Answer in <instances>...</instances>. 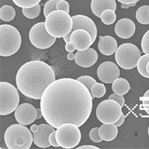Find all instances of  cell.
Returning <instances> with one entry per match:
<instances>
[{
  "mask_svg": "<svg viewBox=\"0 0 149 149\" xmlns=\"http://www.w3.org/2000/svg\"><path fill=\"white\" fill-rule=\"evenodd\" d=\"M144 98H149V90H148L147 91H146V93H145Z\"/></svg>",
  "mask_w": 149,
  "mask_h": 149,
  "instance_id": "cell-45",
  "label": "cell"
},
{
  "mask_svg": "<svg viewBox=\"0 0 149 149\" xmlns=\"http://www.w3.org/2000/svg\"><path fill=\"white\" fill-rule=\"evenodd\" d=\"M4 139L9 149H29L34 142L31 130L19 123L12 125L6 129Z\"/></svg>",
  "mask_w": 149,
  "mask_h": 149,
  "instance_id": "cell-4",
  "label": "cell"
},
{
  "mask_svg": "<svg viewBox=\"0 0 149 149\" xmlns=\"http://www.w3.org/2000/svg\"><path fill=\"white\" fill-rule=\"evenodd\" d=\"M136 4H137L136 2H135V3H133V4H129V5H126V4H122V5H121V8L123 9H127V8H130V7H133V6H135Z\"/></svg>",
  "mask_w": 149,
  "mask_h": 149,
  "instance_id": "cell-41",
  "label": "cell"
},
{
  "mask_svg": "<svg viewBox=\"0 0 149 149\" xmlns=\"http://www.w3.org/2000/svg\"><path fill=\"white\" fill-rule=\"evenodd\" d=\"M78 81H79L80 82H81L82 84L85 85L86 86V88L88 89L89 90H91L92 87L95 84L97 83V81H95V78H93V77L88 76V75H83V76H81L79 78H77Z\"/></svg>",
  "mask_w": 149,
  "mask_h": 149,
  "instance_id": "cell-30",
  "label": "cell"
},
{
  "mask_svg": "<svg viewBox=\"0 0 149 149\" xmlns=\"http://www.w3.org/2000/svg\"><path fill=\"white\" fill-rule=\"evenodd\" d=\"M65 49H66V51L68 52H73L76 49V46H75L74 42L70 41V42L66 43V46H65Z\"/></svg>",
  "mask_w": 149,
  "mask_h": 149,
  "instance_id": "cell-37",
  "label": "cell"
},
{
  "mask_svg": "<svg viewBox=\"0 0 149 149\" xmlns=\"http://www.w3.org/2000/svg\"><path fill=\"white\" fill-rule=\"evenodd\" d=\"M54 81L55 74L52 68L40 61L24 63L16 76L18 90L25 96L33 99H41L45 90Z\"/></svg>",
  "mask_w": 149,
  "mask_h": 149,
  "instance_id": "cell-2",
  "label": "cell"
},
{
  "mask_svg": "<svg viewBox=\"0 0 149 149\" xmlns=\"http://www.w3.org/2000/svg\"><path fill=\"white\" fill-rule=\"evenodd\" d=\"M112 90L117 95H125L130 90V84L125 78H118L113 82Z\"/></svg>",
  "mask_w": 149,
  "mask_h": 149,
  "instance_id": "cell-21",
  "label": "cell"
},
{
  "mask_svg": "<svg viewBox=\"0 0 149 149\" xmlns=\"http://www.w3.org/2000/svg\"><path fill=\"white\" fill-rule=\"evenodd\" d=\"M21 44V34L15 27L7 24L0 26V55H13L19 51Z\"/></svg>",
  "mask_w": 149,
  "mask_h": 149,
  "instance_id": "cell-5",
  "label": "cell"
},
{
  "mask_svg": "<svg viewBox=\"0 0 149 149\" xmlns=\"http://www.w3.org/2000/svg\"><path fill=\"white\" fill-rule=\"evenodd\" d=\"M146 69H147L148 73L149 74V61H148V64H147V67H146Z\"/></svg>",
  "mask_w": 149,
  "mask_h": 149,
  "instance_id": "cell-46",
  "label": "cell"
},
{
  "mask_svg": "<svg viewBox=\"0 0 149 149\" xmlns=\"http://www.w3.org/2000/svg\"><path fill=\"white\" fill-rule=\"evenodd\" d=\"M122 113V107L117 102L107 99L101 102L96 108V116L103 124H115Z\"/></svg>",
  "mask_w": 149,
  "mask_h": 149,
  "instance_id": "cell-9",
  "label": "cell"
},
{
  "mask_svg": "<svg viewBox=\"0 0 149 149\" xmlns=\"http://www.w3.org/2000/svg\"><path fill=\"white\" fill-rule=\"evenodd\" d=\"M16 16L15 9L10 5H4L0 9V19L5 22H10Z\"/></svg>",
  "mask_w": 149,
  "mask_h": 149,
  "instance_id": "cell-23",
  "label": "cell"
},
{
  "mask_svg": "<svg viewBox=\"0 0 149 149\" xmlns=\"http://www.w3.org/2000/svg\"><path fill=\"white\" fill-rule=\"evenodd\" d=\"M19 95L14 85L8 82H0V114L6 116L12 113L18 107Z\"/></svg>",
  "mask_w": 149,
  "mask_h": 149,
  "instance_id": "cell-6",
  "label": "cell"
},
{
  "mask_svg": "<svg viewBox=\"0 0 149 149\" xmlns=\"http://www.w3.org/2000/svg\"><path fill=\"white\" fill-rule=\"evenodd\" d=\"M14 116L18 123L23 125H29L37 119V110L31 104H21L16 109Z\"/></svg>",
  "mask_w": 149,
  "mask_h": 149,
  "instance_id": "cell-13",
  "label": "cell"
},
{
  "mask_svg": "<svg viewBox=\"0 0 149 149\" xmlns=\"http://www.w3.org/2000/svg\"><path fill=\"white\" fill-rule=\"evenodd\" d=\"M54 127L49 124H40L39 130L36 133H33L34 143L39 148H49L51 146L49 142V135L53 132Z\"/></svg>",
  "mask_w": 149,
  "mask_h": 149,
  "instance_id": "cell-14",
  "label": "cell"
},
{
  "mask_svg": "<svg viewBox=\"0 0 149 149\" xmlns=\"http://www.w3.org/2000/svg\"><path fill=\"white\" fill-rule=\"evenodd\" d=\"M149 61V54H145L141 56L137 63V70L142 76L149 78V74L147 72V64Z\"/></svg>",
  "mask_w": 149,
  "mask_h": 149,
  "instance_id": "cell-24",
  "label": "cell"
},
{
  "mask_svg": "<svg viewBox=\"0 0 149 149\" xmlns=\"http://www.w3.org/2000/svg\"><path fill=\"white\" fill-rule=\"evenodd\" d=\"M46 29L49 34L56 38L67 35L72 29L73 21L70 13L56 10L46 17Z\"/></svg>",
  "mask_w": 149,
  "mask_h": 149,
  "instance_id": "cell-3",
  "label": "cell"
},
{
  "mask_svg": "<svg viewBox=\"0 0 149 149\" xmlns=\"http://www.w3.org/2000/svg\"><path fill=\"white\" fill-rule=\"evenodd\" d=\"M100 18L102 22L105 25H112L116 20V14L114 10L111 9H107L102 12Z\"/></svg>",
  "mask_w": 149,
  "mask_h": 149,
  "instance_id": "cell-25",
  "label": "cell"
},
{
  "mask_svg": "<svg viewBox=\"0 0 149 149\" xmlns=\"http://www.w3.org/2000/svg\"><path fill=\"white\" fill-rule=\"evenodd\" d=\"M78 149H99V148L94 146H82L81 147L77 148Z\"/></svg>",
  "mask_w": 149,
  "mask_h": 149,
  "instance_id": "cell-40",
  "label": "cell"
},
{
  "mask_svg": "<svg viewBox=\"0 0 149 149\" xmlns=\"http://www.w3.org/2000/svg\"><path fill=\"white\" fill-rule=\"evenodd\" d=\"M29 40L34 47L46 49L51 47L56 40V37L49 34L46 29L45 22H38L31 27L29 31Z\"/></svg>",
  "mask_w": 149,
  "mask_h": 149,
  "instance_id": "cell-10",
  "label": "cell"
},
{
  "mask_svg": "<svg viewBox=\"0 0 149 149\" xmlns=\"http://www.w3.org/2000/svg\"><path fill=\"white\" fill-rule=\"evenodd\" d=\"M57 10H63L70 13V4L66 0H60L57 4Z\"/></svg>",
  "mask_w": 149,
  "mask_h": 149,
  "instance_id": "cell-33",
  "label": "cell"
},
{
  "mask_svg": "<svg viewBox=\"0 0 149 149\" xmlns=\"http://www.w3.org/2000/svg\"><path fill=\"white\" fill-rule=\"evenodd\" d=\"M49 142L51 144L52 146L54 147H60L58 145L57 139H56V130H54L53 132L51 133V134L49 135Z\"/></svg>",
  "mask_w": 149,
  "mask_h": 149,
  "instance_id": "cell-35",
  "label": "cell"
},
{
  "mask_svg": "<svg viewBox=\"0 0 149 149\" xmlns=\"http://www.w3.org/2000/svg\"><path fill=\"white\" fill-rule=\"evenodd\" d=\"M59 1L60 0H49L46 2L43 8V14L45 17H47L52 11L57 10V4Z\"/></svg>",
  "mask_w": 149,
  "mask_h": 149,
  "instance_id": "cell-29",
  "label": "cell"
},
{
  "mask_svg": "<svg viewBox=\"0 0 149 149\" xmlns=\"http://www.w3.org/2000/svg\"><path fill=\"white\" fill-rule=\"evenodd\" d=\"M79 127L72 123H65L56 130V139L60 147L70 149L75 148L81 139Z\"/></svg>",
  "mask_w": 149,
  "mask_h": 149,
  "instance_id": "cell-8",
  "label": "cell"
},
{
  "mask_svg": "<svg viewBox=\"0 0 149 149\" xmlns=\"http://www.w3.org/2000/svg\"><path fill=\"white\" fill-rule=\"evenodd\" d=\"M148 136H149V126H148Z\"/></svg>",
  "mask_w": 149,
  "mask_h": 149,
  "instance_id": "cell-47",
  "label": "cell"
},
{
  "mask_svg": "<svg viewBox=\"0 0 149 149\" xmlns=\"http://www.w3.org/2000/svg\"><path fill=\"white\" fill-rule=\"evenodd\" d=\"M141 47L144 54H149V30L142 37Z\"/></svg>",
  "mask_w": 149,
  "mask_h": 149,
  "instance_id": "cell-31",
  "label": "cell"
},
{
  "mask_svg": "<svg viewBox=\"0 0 149 149\" xmlns=\"http://www.w3.org/2000/svg\"><path fill=\"white\" fill-rule=\"evenodd\" d=\"M30 130L32 133H36L37 130H39V125H31V127Z\"/></svg>",
  "mask_w": 149,
  "mask_h": 149,
  "instance_id": "cell-42",
  "label": "cell"
},
{
  "mask_svg": "<svg viewBox=\"0 0 149 149\" xmlns=\"http://www.w3.org/2000/svg\"><path fill=\"white\" fill-rule=\"evenodd\" d=\"M74 58H75V54L73 52H69V54L67 55V59L69 61H72Z\"/></svg>",
  "mask_w": 149,
  "mask_h": 149,
  "instance_id": "cell-43",
  "label": "cell"
},
{
  "mask_svg": "<svg viewBox=\"0 0 149 149\" xmlns=\"http://www.w3.org/2000/svg\"><path fill=\"white\" fill-rule=\"evenodd\" d=\"M139 109L146 111L149 115V99L142 100V104L139 106Z\"/></svg>",
  "mask_w": 149,
  "mask_h": 149,
  "instance_id": "cell-36",
  "label": "cell"
},
{
  "mask_svg": "<svg viewBox=\"0 0 149 149\" xmlns=\"http://www.w3.org/2000/svg\"><path fill=\"white\" fill-rule=\"evenodd\" d=\"M115 33L122 39H129L136 31V26L131 19L127 18L121 19L115 26Z\"/></svg>",
  "mask_w": 149,
  "mask_h": 149,
  "instance_id": "cell-17",
  "label": "cell"
},
{
  "mask_svg": "<svg viewBox=\"0 0 149 149\" xmlns=\"http://www.w3.org/2000/svg\"><path fill=\"white\" fill-rule=\"evenodd\" d=\"M37 119H40L41 117L42 116V110H41V108H40V109L37 108Z\"/></svg>",
  "mask_w": 149,
  "mask_h": 149,
  "instance_id": "cell-44",
  "label": "cell"
},
{
  "mask_svg": "<svg viewBox=\"0 0 149 149\" xmlns=\"http://www.w3.org/2000/svg\"><path fill=\"white\" fill-rule=\"evenodd\" d=\"M141 52L139 48L133 43H123L117 48L115 59L117 64L124 70H132L137 66Z\"/></svg>",
  "mask_w": 149,
  "mask_h": 149,
  "instance_id": "cell-7",
  "label": "cell"
},
{
  "mask_svg": "<svg viewBox=\"0 0 149 149\" xmlns=\"http://www.w3.org/2000/svg\"><path fill=\"white\" fill-rule=\"evenodd\" d=\"M17 6L22 8H29L36 6L41 0H12Z\"/></svg>",
  "mask_w": 149,
  "mask_h": 149,
  "instance_id": "cell-28",
  "label": "cell"
},
{
  "mask_svg": "<svg viewBox=\"0 0 149 149\" xmlns=\"http://www.w3.org/2000/svg\"><path fill=\"white\" fill-rule=\"evenodd\" d=\"M41 11L40 5L38 4L36 6L29 8H22V14L28 19H35L40 15Z\"/></svg>",
  "mask_w": 149,
  "mask_h": 149,
  "instance_id": "cell-27",
  "label": "cell"
},
{
  "mask_svg": "<svg viewBox=\"0 0 149 149\" xmlns=\"http://www.w3.org/2000/svg\"><path fill=\"white\" fill-rule=\"evenodd\" d=\"M98 54L93 48H88L84 51H78L75 54V63L81 67L88 68L93 66L98 60Z\"/></svg>",
  "mask_w": 149,
  "mask_h": 149,
  "instance_id": "cell-16",
  "label": "cell"
},
{
  "mask_svg": "<svg viewBox=\"0 0 149 149\" xmlns=\"http://www.w3.org/2000/svg\"><path fill=\"white\" fill-rule=\"evenodd\" d=\"M93 98H102L106 93V87L103 84L96 83L93 85L90 90Z\"/></svg>",
  "mask_w": 149,
  "mask_h": 149,
  "instance_id": "cell-26",
  "label": "cell"
},
{
  "mask_svg": "<svg viewBox=\"0 0 149 149\" xmlns=\"http://www.w3.org/2000/svg\"><path fill=\"white\" fill-rule=\"evenodd\" d=\"M72 19L73 21L72 29L67 35L63 37L64 42L66 43L70 42V35L74 31L77 30V29H84V30L87 31L91 34L92 42L93 43L95 42L97 37V27L93 19H91L90 17L81 15V14L73 16L72 17Z\"/></svg>",
  "mask_w": 149,
  "mask_h": 149,
  "instance_id": "cell-11",
  "label": "cell"
},
{
  "mask_svg": "<svg viewBox=\"0 0 149 149\" xmlns=\"http://www.w3.org/2000/svg\"><path fill=\"white\" fill-rule=\"evenodd\" d=\"M108 99H112V100H114L116 101V102H117L121 105V107H123L124 105H125V98L123 97V95H117L116 93L111 94V95L108 97Z\"/></svg>",
  "mask_w": 149,
  "mask_h": 149,
  "instance_id": "cell-34",
  "label": "cell"
},
{
  "mask_svg": "<svg viewBox=\"0 0 149 149\" xmlns=\"http://www.w3.org/2000/svg\"><path fill=\"white\" fill-rule=\"evenodd\" d=\"M118 2H119L122 4H126V5H129V4H133V3H138L140 0H117Z\"/></svg>",
  "mask_w": 149,
  "mask_h": 149,
  "instance_id": "cell-38",
  "label": "cell"
},
{
  "mask_svg": "<svg viewBox=\"0 0 149 149\" xmlns=\"http://www.w3.org/2000/svg\"><path fill=\"white\" fill-rule=\"evenodd\" d=\"M125 115H124L123 113H122V115H121V117L119 118V120L116 122L115 125L117 126V127H119V126H121L122 124L124 123V122H125Z\"/></svg>",
  "mask_w": 149,
  "mask_h": 149,
  "instance_id": "cell-39",
  "label": "cell"
},
{
  "mask_svg": "<svg viewBox=\"0 0 149 149\" xmlns=\"http://www.w3.org/2000/svg\"><path fill=\"white\" fill-rule=\"evenodd\" d=\"M90 8L94 15L98 17H101L102 13L104 10L111 9L116 11V0H92Z\"/></svg>",
  "mask_w": 149,
  "mask_h": 149,
  "instance_id": "cell-19",
  "label": "cell"
},
{
  "mask_svg": "<svg viewBox=\"0 0 149 149\" xmlns=\"http://www.w3.org/2000/svg\"><path fill=\"white\" fill-rule=\"evenodd\" d=\"M115 124H103L99 127V135L106 142H110L116 138L118 128Z\"/></svg>",
  "mask_w": 149,
  "mask_h": 149,
  "instance_id": "cell-20",
  "label": "cell"
},
{
  "mask_svg": "<svg viewBox=\"0 0 149 149\" xmlns=\"http://www.w3.org/2000/svg\"><path fill=\"white\" fill-rule=\"evenodd\" d=\"M70 41L74 42L78 51H84L93 45L91 34L84 29H77L70 35Z\"/></svg>",
  "mask_w": 149,
  "mask_h": 149,
  "instance_id": "cell-15",
  "label": "cell"
},
{
  "mask_svg": "<svg viewBox=\"0 0 149 149\" xmlns=\"http://www.w3.org/2000/svg\"><path fill=\"white\" fill-rule=\"evenodd\" d=\"M93 96L84 84L72 78H60L50 84L40 99L42 117L54 128L65 123L81 127L93 110Z\"/></svg>",
  "mask_w": 149,
  "mask_h": 149,
  "instance_id": "cell-1",
  "label": "cell"
},
{
  "mask_svg": "<svg viewBox=\"0 0 149 149\" xmlns=\"http://www.w3.org/2000/svg\"><path fill=\"white\" fill-rule=\"evenodd\" d=\"M136 18L142 25L149 24V5H142L136 12Z\"/></svg>",
  "mask_w": 149,
  "mask_h": 149,
  "instance_id": "cell-22",
  "label": "cell"
},
{
  "mask_svg": "<svg viewBox=\"0 0 149 149\" xmlns=\"http://www.w3.org/2000/svg\"><path fill=\"white\" fill-rule=\"evenodd\" d=\"M98 48L102 54L110 56L116 52L118 48V43L114 37L109 35L104 36L100 37V40L98 43Z\"/></svg>",
  "mask_w": 149,
  "mask_h": 149,
  "instance_id": "cell-18",
  "label": "cell"
},
{
  "mask_svg": "<svg viewBox=\"0 0 149 149\" xmlns=\"http://www.w3.org/2000/svg\"><path fill=\"white\" fill-rule=\"evenodd\" d=\"M97 75L103 83L113 84L116 78H119L120 70L115 63L111 61H105L98 66Z\"/></svg>",
  "mask_w": 149,
  "mask_h": 149,
  "instance_id": "cell-12",
  "label": "cell"
},
{
  "mask_svg": "<svg viewBox=\"0 0 149 149\" xmlns=\"http://www.w3.org/2000/svg\"><path fill=\"white\" fill-rule=\"evenodd\" d=\"M90 138L93 142H101L103 139L99 135V128L98 127H94L90 131Z\"/></svg>",
  "mask_w": 149,
  "mask_h": 149,
  "instance_id": "cell-32",
  "label": "cell"
}]
</instances>
